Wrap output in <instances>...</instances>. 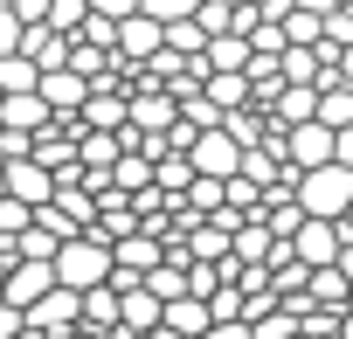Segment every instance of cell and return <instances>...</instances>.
Segmentation results:
<instances>
[{"label":"cell","instance_id":"1","mask_svg":"<svg viewBox=\"0 0 353 339\" xmlns=\"http://www.w3.org/2000/svg\"><path fill=\"white\" fill-rule=\"evenodd\" d=\"M298 208L312 222H346L353 215V166H319L298 181Z\"/></svg>","mask_w":353,"mask_h":339},{"label":"cell","instance_id":"2","mask_svg":"<svg viewBox=\"0 0 353 339\" xmlns=\"http://www.w3.org/2000/svg\"><path fill=\"white\" fill-rule=\"evenodd\" d=\"M56 277H63L70 291H104V284L118 277V256H111L104 243H90V236H77V243L63 249V263H56Z\"/></svg>","mask_w":353,"mask_h":339},{"label":"cell","instance_id":"3","mask_svg":"<svg viewBox=\"0 0 353 339\" xmlns=\"http://www.w3.org/2000/svg\"><path fill=\"white\" fill-rule=\"evenodd\" d=\"M49 291H63V277H56L49 263H14L8 284H0V305H8V311H35Z\"/></svg>","mask_w":353,"mask_h":339},{"label":"cell","instance_id":"4","mask_svg":"<svg viewBox=\"0 0 353 339\" xmlns=\"http://www.w3.org/2000/svg\"><path fill=\"white\" fill-rule=\"evenodd\" d=\"M346 249H353L346 222H305V236H298V263L305 270H339Z\"/></svg>","mask_w":353,"mask_h":339},{"label":"cell","instance_id":"5","mask_svg":"<svg viewBox=\"0 0 353 339\" xmlns=\"http://www.w3.org/2000/svg\"><path fill=\"white\" fill-rule=\"evenodd\" d=\"M0 194L8 201H28V208H56V174L42 159H14L8 174H0Z\"/></svg>","mask_w":353,"mask_h":339},{"label":"cell","instance_id":"6","mask_svg":"<svg viewBox=\"0 0 353 339\" xmlns=\"http://www.w3.org/2000/svg\"><path fill=\"white\" fill-rule=\"evenodd\" d=\"M243 159H250V152L229 138V125H215V132L194 145V174H201V181H236V174H243Z\"/></svg>","mask_w":353,"mask_h":339},{"label":"cell","instance_id":"7","mask_svg":"<svg viewBox=\"0 0 353 339\" xmlns=\"http://www.w3.org/2000/svg\"><path fill=\"white\" fill-rule=\"evenodd\" d=\"M90 76H77V70H56V76H42V104L56 111V118H83L90 111Z\"/></svg>","mask_w":353,"mask_h":339},{"label":"cell","instance_id":"8","mask_svg":"<svg viewBox=\"0 0 353 339\" xmlns=\"http://www.w3.org/2000/svg\"><path fill=\"white\" fill-rule=\"evenodd\" d=\"M118 56H125V63H139V70H145V63H159V56H166V28H159L152 14L125 21V28H118Z\"/></svg>","mask_w":353,"mask_h":339},{"label":"cell","instance_id":"9","mask_svg":"<svg viewBox=\"0 0 353 339\" xmlns=\"http://www.w3.org/2000/svg\"><path fill=\"white\" fill-rule=\"evenodd\" d=\"M49 125H56V111L42 97H0V132H35L42 138Z\"/></svg>","mask_w":353,"mask_h":339},{"label":"cell","instance_id":"10","mask_svg":"<svg viewBox=\"0 0 353 339\" xmlns=\"http://www.w3.org/2000/svg\"><path fill=\"white\" fill-rule=\"evenodd\" d=\"M111 256H118V270H132V277H152V270H166V249H159V243H152L145 229H139L132 243H118Z\"/></svg>","mask_w":353,"mask_h":339},{"label":"cell","instance_id":"11","mask_svg":"<svg viewBox=\"0 0 353 339\" xmlns=\"http://www.w3.org/2000/svg\"><path fill=\"white\" fill-rule=\"evenodd\" d=\"M166 332H181V339H208L215 332V311L201 298H181V305H166Z\"/></svg>","mask_w":353,"mask_h":339},{"label":"cell","instance_id":"12","mask_svg":"<svg viewBox=\"0 0 353 339\" xmlns=\"http://www.w3.org/2000/svg\"><path fill=\"white\" fill-rule=\"evenodd\" d=\"M83 325H90V332H118V325H125V298H118L111 284H104V291H83Z\"/></svg>","mask_w":353,"mask_h":339},{"label":"cell","instance_id":"13","mask_svg":"<svg viewBox=\"0 0 353 339\" xmlns=\"http://www.w3.org/2000/svg\"><path fill=\"white\" fill-rule=\"evenodd\" d=\"M0 97H42V70L28 56H0Z\"/></svg>","mask_w":353,"mask_h":339},{"label":"cell","instance_id":"14","mask_svg":"<svg viewBox=\"0 0 353 339\" xmlns=\"http://www.w3.org/2000/svg\"><path fill=\"white\" fill-rule=\"evenodd\" d=\"M319 125L353 132V90H346V83H325V90H319Z\"/></svg>","mask_w":353,"mask_h":339},{"label":"cell","instance_id":"15","mask_svg":"<svg viewBox=\"0 0 353 339\" xmlns=\"http://www.w3.org/2000/svg\"><path fill=\"white\" fill-rule=\"evenodd\" d=\"M201 8H208V0H145V14H152L159 28H181V21H201Z\"/></svg>","mask_w":353,"mask_h":339},{"label":"cell","instance_id":"16","mask_svg":"<svg viewBox=\"0 0 353 339\" xmlns=\"http://www.w3.org/2000/svg\"><path fill=\"white\" fill-rule=\"evenodd\" d=\"M339 277H346V284H353V249H346V256H339Z\"/></svg>","mask_w":353,"mask_h":339},{"label":"cell","instance_id":"17","mask_svg":"<svg viewBox=\"0 0 353 339\" xmlns=\"http://www.w3.org/2000/svg\"><path fill=\"white\" fill-rule=\"evenodd\" d=\"M77 339H118V332H90V325H83V332H77Z\"/></svg>","mask_w":353,"mask_h":339},{"label":"cell","instance_id":"18","mask_svg":"<svg viewBox=\"0 0 353 339\" xmlns=\"http://www.w3.org/2000/svg\"><path fill=\"white\" fill-rule=\"evenodd\" d=\"M339 332H346V339H353V311H346V325H339Z\"/></svg>","mask_w":353,"mask_h":339}]
</instances>
